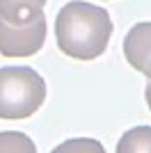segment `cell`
Returning a JSON list of instances; mask_svg holds the SVG:
<instances>
[{
    "instance_id": "obj_3",
    "label": "cell",
    "mask_w": 151,
    "mask_h": 153,
    "mask_svg": "<svg viewBox=\"0 0 151 153\" xmlns=\"http://www.w3.org/2000/svg\"><path fill=\"white\" fill-rule=\"evenodd\" d=\"M46 16L25 23L9 25L0 19V55L2 57H32L46 44Z\"/></svg>"
},
{
    "instance_id": "obj_5",
    "label": "cell",
    "mask_w": 151,
    "mask_h": 153,
    "mask_svg": "<svg viewBox=\"0 0 151 153\" xmlns=\"http://www.w3.org/2000/svg\"><path fill=\"white\" fill-rule=\"evenodd\" d=\"M48 0H0V19L9 25H25L44 14Z\"/></svg>"
},
{
    "instance_id": "obj_9",
    "label": "cell",
    "mask_w": 151,
    "mask_h": 153,
    "mask_svg": "<svg viewBox=\"0 0 151 153\" xmlns=\"http://www.w3.org/2000/svg\"><path fill=\"white\" fill-rule=\"evenodd\" d=\"M144 98H147V105L151 110V80H147V87H144Z\"/></svg>"
},
{
    "instance_id": "obj_1",
    "label": "cell",
    "mask_w": 151,
    "mask_h": 153,
    "mask_svg": "<svg viewBox=\"0 0 151 153\" xmlns=\"http://www.w3.org/2000/svg\"><path fill=\"white\" fill-rule=\"evenodd\" d=\"M112 37L110 14L99 5L73 0L60 9L55 19V39L62 55L92 62L105 53Z\"/></svg>"
},
{
    "instance_id": "obj_8",
    "label": "cell",
    "mask_w": 151,
    "mask_h": 153,
    "mask_svg": "<svg viewBox=\"0 0 151 153\" xmlns=\"http://www.w3.org/2000/svg\"><path fill=\"white\" fill-rule=\"evenodd\" d=\"M50 153H105V149L94 137H71V140L57 144Z\"/></svg>"
},
{
    "instance_id": "obj_7",
    "label": "cell",
    "mask_w": 151,
    "mask_h": 153,
    "mask_svg": "<svg viewBox=\"0 0 151 153\" xmlns=\"http://www.w3.org/2000/svg\"><path fill=\"white\" fill-rule=\"evenodd\" d=\"M0 153H37L32 137L19 130H2L0 133Z\"/></svg>"
},
{
    "instance_id": "obj_6",
    "label": "cell",
    "mask_w": 151,
    "mask_h": 153,
    "mask_svg": "<svg viewBox=\"0 0 151 153\" xmlns=\"http://www.w3.org/2000/svg\"><path fill=\"white\" fill-rule=\"evenodd\" d=\"M114 153H151V126L128 128L119 137Z\"/></svg>"
},
{
    "instance_id": "obj_4",
    "label": "cell",
    "mask_w": 151,
    "mask_h": 153,
    "mask_svg": "<svg viewBox=\"0 0 151 153\" xmlns=\"http://www.w3.org/2000/svg\"><path fill=\"white\" fill-rule=\"evenodd\" d=\"M124 57L133 69L151 80V21L135 23L124 37Z\"/></svg>"
},
{
    "instance_id": "obj_2",
    "label": "cell",
    "mask_w": 151,
    "mask_h": 153,
    "mask_svg": "<svg viewBox=\"0 0 151 153\" xmlns=\"http://www.w3.org/2000/svg\"><path fill=\"white\" fill-rule=\"evenodd\" d=\"M46 101V82L30 66L0 69V119L21 121L37 112Z\"/></svg>"
}]
</instances>
